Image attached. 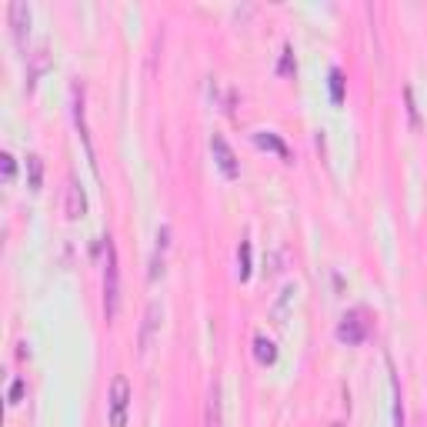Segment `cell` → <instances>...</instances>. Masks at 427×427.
<instances>
[{
	"instance_id": "obj_1",
	"label": "cell",
	"mask_w": 427,
	"mask_h": 427,
	"mask_svg": "<svg viewBox=\"0 0 427 427\" xmlns=\"http://www.w3.org/2000/svg\"><path fill=\"white\" fill-rule=\"evenodd\" d=\"M103 251H107V264H103V314L107 321L117 317L121 307V264H117V247L110 237H103Z\"/></svg>"
},
{
	"instance_id": "obj_2",
	"label": "cell",
	"mask_w": 427,
	"mask_h": 427,
	"mask_svg": "<svg viewBox=\"0 0 427 427\" xmlns=\"http://www.w3.org/2000/svg\"><path fill=\"white\" fill-rule=\"evenodd\" d=\"M127 411H130V380L117 374L110 384V427H127Z\"/></svg>"
},
{
	"instance_id": "obj_3",
	"label": "cell",
	"mask_w": 427,
	"mask_h": 427,
	"mask_svg": "<svg viewBox=\"0 0 427 427\" xmlns=\"http://www.w3.org/2000/svg\"><path fill=\"white\" fill-rule=\"evenodd\" d=\"M367 314L357 307V310H347L344 317H341V324H337V341H344V344H361L364 337H367Z\"/></svg>"
},
{
	"instance_id": "obj_4",
	"label": "cell",
	"mask_w": 427,
	"mask_h": 427,
	"mask_svg": "<svg viewBox=\"0 0 427 427\" xmlns=\"http://www.w3.org/2000/svg\"><path fill=\"white\" fill-rule=\"evenodd\" d=\"M210 151H214V160H217V167L224 171V177H241V164H237V154L230 151V144H227L221 134H214L210 137Z\"/></svg>"
},
{
	"instance_id": "obj_5",
	"label": "cell",
	"mask_w": 427,
	"mask_h": 427,
	"mask_svg": "<svg viewBox=\"0 0 427 427\" xmlns=\"http://www.w3.org/2000/svg\"><path fill=\"white\" fill-rule=\"evenodd\" d=\"M160 317H164L160 304L151 301L147 304V314H144V327H141V354H147V347H151L154 330H157V324H160Z\"/></svg>"
},
{
	"instance_id": "obj_6",
	"label": "cell",
	"mask_w": 427,
	"mask_h": 427,
	"mask_svg": "<svg viewBox=\"0 0 427 427\" xmlns=\"http://www.w3.org/2000/svg\"><path fill=\"white\" fill-rule=\"evenodd\" d=\"M254 144L260 147V151H274L277 157H284V160H291V147L277 137L274 130H254Z\"/></svg>"
},
{
	"instance_id": "obj_7",
	"label": "cell",
	"mask_w": 427,
	"mask_h": 427,
	"mask_svg": "<svg viewBox=\"0 0 427 427\" xmlns=\"http://www.w3.org/2000/svg\"><path fill=\"white\" fill-rule=\"evenodd\" d=\"M10 27H14L17 44L24 47V34H27V27H30V7L21 3V0H14V3H10Z\"/></svg>"
},
{
	"instance_id": "obj_8",
	"label": "cell",
	"mask_w": 427,
	"mask_h": 427,
	"mask_svg": "<svg viewBox=\"0 0 427 427\" xmlns=\"http://www.w3.org/2000/svg\"><path fill=\"white\" fill-rule=\"evenodd\" d=\"M84 210H87V197H84V191L77 187V177L71 174V180H67V217L77 221V217H84Z\"/></svg>"
},
{
	"instance_id": "obj_9",
	"label": "cell",
	"mask_w": 427,
	"mask_h": 427,
	"mask_svg": "<svg viewBox=\"0 0 427 427\" xmlns=\"http://www.w3.org/2000/svg\"><path fill=\"white\" fill-rule=\"evenodd\" d=\"M207 427H224V404H221V384L210 387L207 398Z\"/></svg>"
},
{
	"instance_id": "obj_10",
	"label": "cell",
	"mask_w": 427,
	"mask_h": 427,
	"mask_svg": "<svg viewBox=\"0 0 427 427\" xmlns=\"http://www.w3.org/2000/svg\"><path fill=\"white\" fill-rule=\"evenodd\" d=\"M27 187L30 191L44 187V160H40V154H27Z\"/></svg>"
},
{
	"instance_id": "obj_11",
	"label": "cell",
	"mask_w": 427,
	"mask_h": 427,
	"mask_svg": "<svg viewBox=\"0 0 427 427\" xmlns=\"http://www.w3.org/2000/svg\"><path fill=\"white\" fill-rule=\"evenodd\" d=\"M254 357H257L264 367H271V364L277 361L274 341H271V337H264V334H257V337H254Z\"/></svg>"
},
{
	"instance_id": "obj_12",
	"label": "cell",
	"mask_w": 427,
	"mask_h": 427,
	"mask_svg": "<svg viewBox=\"0 0 427 427\" xmlns=\"http://www.w3.org/2000/svg\"><path fill=\"white\" fill-rule=\"evenodd\" d=\"M237 274L241 280H247L251 274V241H241V247H237Z\"/></svg>"
},
{
	"instance_id": "obj_13",
	"label": "cell",
	"mask_w": 427,
	"mask_h": 427,
	"mask_svg": "<svg viewBox=\"0 0 427 427\" xmlns=\"http://www.w3.org/2000/svg\"><path fill=\"white\" fill-rule=\"evenodd\" d=\"M391 367V361H387ZM391 387H394V427H404V407H401V384L394 377V367H391Z\"/></svg>"
},
{
	"instance_id": "obj_14",
	"label": "cell",
	"mask_w": 427,
	"mask_h": 427,
	"mask_svg": "<svg viewBox=\"0 0 427 427\" xmlns=\"http://www.w3.org/2000/svg\"><path fill=\"white\" fill-rule=\"evenodd\" d=\"M47 47H40V51H34L30 53V84H34V77H40L44 71H47Z\"/></svg>"
},
{
	"instance_id": "obj_15",
	"label": "cell",
	"mask_w": 427,
	"mask_h": 427,
	"mask_svg": "<svg viewBox=\"0 0 427 427\" xmlns=\"http://www.w3.org/2000/svg\"><path fill=\"white\" fill-rule=\"evenodd\" d=\"M330 101H334V103L344 101V74H341L337 67L330 71Z\"/></svg>"
},
{
	"instance_id": "obj_16",
	"label": "cell",
	"mask_w": 427,
	"mask_h": 427,
	"mask_svg": "<svg viewBox=\"0 0 427 427\" xmlns=\"http://www.w3.org/2000/svg\"><path fill=\"white\" fill-rule=\"evenodd\" d=\"M291 297H294V284H287V287L280 291V301H277V307H274V321H277V324H284V310H287Z\"/></svg>"
},
{
	"instance_id": "obj_17",
	"label": "cell",
	"mask_w": 427,
	"mask_h": 427,
	"mask_svg": "<svg viewBox=\"0 0 427 427\" xmlns=\"http://www.w3.org/2000/svg\"><path fill=\"white\" fill-rule=\"evenodd\" d=\"M404 101H407V114H411V124L417 127V124H421V117H417V103H414V90H411V87H404Z\"/></svg>"
},
{
	"instance_id": "obj_18",
	"label": "cell",
	"mask_w": 427,
	"mask_h": 427,
	"mask_svg": "<svg viewBox=\"0 0 427 427\" xmlns=\"http://www.w3.org/2000/svg\"><path fill=\"white\" fill-rule=\"evenodd\" d=\"M0 164H3V180L10 184V180H14V174H17V164H14V157H10V154H0Z\"/></svg>"
},
{
	"instance_id": "obj_19",
	"label": "cell",
	"mask_w": 427,
	"mask_h": 427,
	"mask_svg": "<svg viewBox=\"0 0 427 427\" xmlns=\"http://www.w3.org/2000/svg\"><path fill=\"white\" fill-rule=\"evenodd\" d=\"M24 377H17L14 384H10V404H21V398H24Z\"/></svg>"
},
{
	"instance_id": "obj_20",
	"label": "cell",
	"mask_w": 427,
	"mask_h": 427,
	"mask_svg": "<svg viewBox=\"0 0 427 427\" xmlns=\"http://www.w3.org/2000/svg\"><path fill=\"white\" fill-rule=\"evenodd\" d=\"M280 74H294V57H291V47H284V57H280Z\"/></svg>"
},
{
	"instance_id": "obj_21",
	"label": "cell",
	"mask_w": 427,
	"mask_h": 427,
	"mask_svg": "<svg viewBox=\"0 0 427 427\" xmlns=\"http://www.w3.org/2000/svg\"><path fill=\"white\" fill-rule=\"evenodd\" d=\"M330 427H344V424H341V421H334V424H330Z\"/></svg>"
}]
</instances>
